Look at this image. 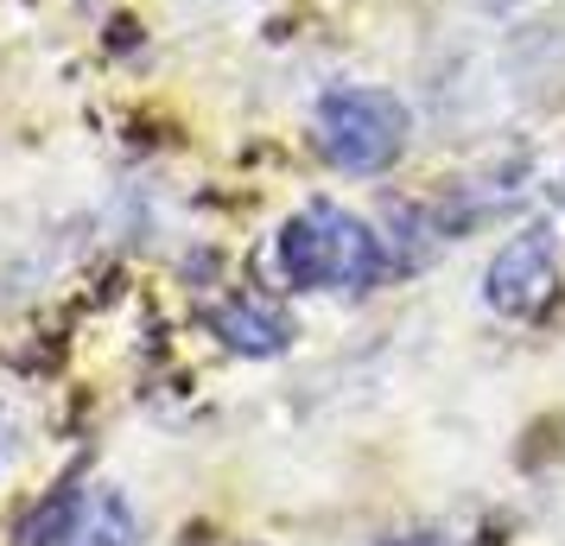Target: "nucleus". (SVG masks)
Wrapping results in <instances>:
<instances>
[{
  "label": "nucleus",
  "instance_id": "1",
  "mask_svg": "<svg viewBox=\"0 0 565 546\" xmlns=\"http://www.w3.org/2000/svg\"><path fill=\"white\" fill-rule=\"evenodd\" d=\"M280 267L306 292H369L387 274V248L350 210L306 204L280 229Z\"/></svg>",
  "mask_w": 565,
  "mask_h": 546
},
{
  "label": "nucleus",
  "instance_id": "6",
  "mask_svg": "<svg viewBox=\"0 0 565 546\" xmlns=\"http://www.w3.org/2000/svg\"><path fill=\"white\" fill-rule=\"evenodd\" d=\"M387 546H451L445 534H407V540H387Z\"/></svg>",
  "mask_w": 565,
  "mask_h": 546
},
{
  "label": "nucleus",
  "instance_id": "4",
  "mask_svg": "<svg viewBox=\"0 0 565 546\" xmlns=\"http://www.w3.org/2000/svg\"><path fill=\"white\" fill-rule=\"evenodd\" d=\"M553 287H559V235L546 229V223L514 229L483 274L489 312H502V318H534L553 299Z\"/></svg>",
  "mask_w": 565,
  "mask_h": 546
},
{
  "label": "nucleus",
  "instance_id": "5",
  "mask_svg": "<svg viewBox=\"0 0 565 546\" xmlns=\"http://www.w3.org/2000/svg\"><path fill=\"white\" fill-rule=\"evenodd\" d=\"M210 331H216L223 350H235V356H280L286 343H292L286 312H280V306H267V299H255V292L223 299V306L210 312Z\"/></svg>",
  "mask_w": 565,
  "mask_h": 546
},
{
  "label": "nucleus",
  "instance_id": "3",
  "mask_svg": "<svg viewBox=\"0 0 565 546\" xmlns=\"http://www.w3.org/2000/svg\"><path fill=\"white\" fill-rule=\"evenodd\" d=\"M26 546H140V521L115 483H71L26 515Z\"/></svg>",
  "mask_w": 565,
  "mask_h": 546
},
{
  "label": "nucleus",
  "instance_id": "2",
  "mask_svg": "<svg viewBox=\"0 0 565 546\" xmlns=\"http://www.w3.org/2000/svg\"><path fill=\"white\" fill-rule=\"evenodd\" d=\"M318 153L350 179H375L407 153V108L387 89H331L318 103Z\"/></svg>",
  "mask_w": 565,
  "mask_h": 546
}]
</instances>
